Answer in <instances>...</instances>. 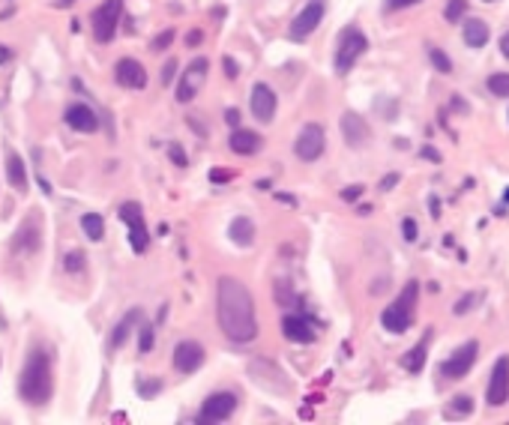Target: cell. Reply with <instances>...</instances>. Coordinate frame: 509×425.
Instances as JSON below:
<instances>
[{"instance_id":"obj_8","label":"cell","mask_w":509,"mask_h":425,"mask_svg":"<svg viewBox=\"0 0 509 425\" xmlns=\"http://www.w3.org/2000/svg\"><path fill=\"white\" fill-rule=\"evenodd\" d=\"M237 395L234 392H213L204 399L201 410H198V422H207V425H216V422H228L231 416H234V410H237Z\"/></svg>"},{"instance_id":"obj_40","label":"cell","mask_w":509,"mask_h":425,"mask_svg":"<svg viewBox=\"0 0 509 425\" xmlns=\"http://www.w3.org/2000/svg\"><path fill=\"white\" fill-rule=\"evenodd\" d=\"M416 4H423V0H387V12H399V9H411Z\"/></svg>"},{"instance_id":"obj_27","label":"cell","mask_w":509,"mask_h":425,"mask_svg":"<svg viewBox=\"0 0 509 425\" xmlns=\"http://www.w3.org/2000/svg\"><path fill=\"white\" fill-rule=\"evenodd\" d=\"M486 84H488V90H491L494 96L509 99V72H494V75H491Z\"/></svg>"},{"instance_id":"obj_47","label":"cell","mask_w":509,"mask_h":425,"mask_svg":"<svg viewBox=\"0 0 509 425\" xmlns=\"http://www.w3.org/2000/svg\"><path fill=\"white\" fill-rule=\"evenodd\" d=\"M396 183H399V174H389L387 180H381V189H384V192H387V189H392V186H396Z\"/></svg>"},{"instance_id":"obj_30","label":"cell","mask_w":509,"mask_h":425,"mask_svg":"<svg viewBox=\"0 0 509 425\" xmlns=\"http://www.w3.org/2000/svg\"><path fill=\"white\" fill-rule=\"evenodd\" d=\"M449 414L471 416V414H473V399H471V395H456V399L449 402Z\"/></svg>"},{"instance_id":"obj_6","label":"cell","mask_w":509,"mask_h":425,"mask_svg":"<svg viewBox=\"0 0 509 425\" xmlns=\"http://www.w3.org/2000/svg\"><path fill=\"white\" fill-rule=\"evenodd\" d=\"M120 16H123V0H105L102 6L93 9L90 16V24H93V36L96 42H111L114 33H117V24H120Z\"/></svg>"},{"instance_id":"obj_5","label":"cell","mask_w":509,"mask_h":425,"mask_svg":"<svg viewBox=\"0 0 509 425\" xmlns=\"http://www.w3.org/2000/svg\"><path fill=\"white\" fill-rule=\"evenodd\" d=\"M39 248H42V216H39V210H31L24 216V222L19 225L16 237L9 240V252L19 258H31Z\"/></svg>"},{"instance_id":"obj_7","label":"cell","mask_w":509,"mask_h":425,"mask_svg":"<svg viewBox=\"0 0 509 425\" xmlns=\"http://www.w3.org/2000/svg\"><path fill=\"white\" fill-rule=\"evenodd\" d=\"M327 150V135L321 123H305L294 141V156L300 162H318Z\"/></svg>"},{"instance_id":"obj_35","label":"cell","mask_w":509,"mask_h":425,"mask_svg":"<svg viewBox=\"0 0 509 425\" xmlns=\"http://www.w3.org/2000/svg\"><path fill=\"white\" fill-rule=\"evenodd\" d=\"M402 237H404L407 243H416V237H419L416 219H411V216H404V219H402Z\"/></svg>"},{"instance_id":"obj_12","label":"cell","mask_w":509,"mask_h":425,"mask_svg":"<svg viewBox=\"0 0 509 425\" xmlns=\"http://www.w3.org/2000/svg\"><path fill=\"white\" fill-rule=\"evenodd\" d=\"M509 399V357H500L494 362L491 377H488V389H486V402L491 407H500Z\"/></svg>"},{"instance_id":"obj_38","label":"cell","mask_w":509,"mask_h":425,"mask_svg":"<svg viewBox=\"0 0 509 425\" xmlns=\"http://www.w3.org/2000/svg\"><path fill=\"white\" fill-rule=\"evenodd\" d=\"M168 156H171V162L177 165V168H186V165H189V159H186V153H183L180 144H171V147H168Z\"/></svg>"},{"instance_id":"obj_24","label":"cell","mask_w":509,"mask_h":425,"mask_svg":"<svg viewBox=\"0 0 509 425\" xmlns=\"http://www.w3.org/2000/svg\"><path fill=\"white\" fill-rule=\"evenodd\" d=\"M228 237H231V243L234 246H252L255 243V225H252V219H246V216H237L234 222H231V228H228Z\"/></svg>"},{"instance_id":"obj_23","label":"cell","mask_w":509,"mask_h":425,"mask_svg":"<svg viewBox=\"0 0 509 425\" xmlns=\"http://www.w3.org/2000/svg\"><path fill=\"white\" fill-rule=\"evenodd\" d=\"M6 180L16 192H27V168H24V159L19 153L6 156Z\"/></svg>"},{"instance_id":"obj_15","label":"cell","mask_w":509,"mask_h":425,"mask_svg":"<svg viewBox=\"0 0 509 425\" xmlns=\"http://www.w3.org/2000/svg\"><path fill=\"white\" fill-rule=\"evenodd\" d=\"M249 105H252V117H255L258 123H270L273 117H276V105H279V99H276V90H273L270 84H255Z\"/></svg>"},{"instance_id":"obj_1","label":"cell","mask_w":509,"mask_h":425,"mask_svg":"<svg viewBox=\"0 0 509 425\" xmlns=\"http://www.w3.org/2000/svg\"><path fill=\"white\" fill-rule=\"evenodd\" d=\"M216 320H219V330L237 345L252 342L258 335L255 303L249 288L231 276H222L216 282Z\"/></svg>"},{"instance_id":"obj_10","label":"cell","mask_w":509,"mask_h":425,"mask_svg":"<svg viewBox=\"0 0 509 425\" xmlns=\"http://www.w3.org/2000/svg\"><path fill=\"white\" fill-rule=\"evenodd\" d=\"M476 357H479V342H476V339L464 342L458 350H453V357H449V360L441 365L444 377H449V380H458V377H464V374H468V372L473 369Z\"/></svg>"},{"instance_id":"obj_17","label":"cell","mask_w":509,"mask_h":425,"mask_svg":"<svg viewBox=\"0 0 509 425\" xmlns=\"http://www.w3.org/2000/svg\"><path fill=\"white\" fill-rule=\"evenodd\" d=\"M66 123L69 129H75V132H84V135H90V132L99 129V117L90 105H84V102H75V105H69L66 108Z\"/></svg>"},{"instance_id":"obj_33","label":"cell","mask_w":509,"mask_h":425,"mask_svg":"<svg viewBox=\"0 0 509 425\" xmlns=\"http://www.w3.org/2000/svg\"><path fill=\"white\" fill-rule=\"evenodd\" d=\"M479 300H483V294H479V290H471V294H464V300H461V303H456V305H453V312H456V315H468Z\"/></svg>"},{"instance_id":"obj_21","label":"cell","mask_w":509,"mask_h":425,"mask_svg":"<svg viewBox=\"0 0 509 425\" xmlns=\"http://www.w3.org/2000/svg\"><path fill=\"white\" fill-rule=\"evenodd\" d=\"M431 339H434V332L429 330V332L423 335V339H419V342L402 357V369H404V372L419 374V372L426 369V357H429V345H431Z\"/></svg>"},{"instance_id":"obj_32","label":"cell","mask_w":509,"mask_h":425,"mask_svg":"<svg viewBox=\"0 0 509 425\" xmlns=\"http://www.w3.org/2000/svg\"><path fill=\"white\" fill-rule=\"evenodd\" d=\"M464 12H468V0H449L446 9H444V19L456 24L458 19H464Z\"/></svg>"},{"instance_id":"obj_50","label":"cell","mask_w":509,"mask_h":425,"mask_svg":"<svg viewBox=\"0 0 509 425\" xmlns=\"http://www.w3.org/2000/svg\"><path fill=\"white\" fill-rule=\"evenodd\" d=\"M429 210H431V216H438V213H441V204H438V198H431V204H429Z\"/></svg>"},{"instance_id":"obj_31","label":"cell","mask_w":509,"mask_h":425,"mask_svg":"<svg viewBox=\"0 0 509 425\" xmlns=\"http://www.w3.org/2000/svg\"><path fill=\"white\" fill-rule=\"evenodd\" d=\"M429 61H431V66L438 69V72H444V75H449V72H453V61H449L446 51H441V48H431V51H429Z\"/></svg>"},{"instance_id":"obj_52","label":"cell","mask_w":509,"mask_h":425,"mask_svg":"<svg viewBox=\"0 0 509 425\" xmlns=\"http://www.w3.org/2000/svg\"><path fill=\"white\" fill-rule=\"evenodd\" d=\"M483 4H494V0H483Z\"/></svg>"},{"instance_id":"obj_14","label":"cell","mask_w":509,"mask_h":425,"mask_svg":"<svg viewBox=\"0 0 509 425\" xmlns=\"http://www.w3.org/2000/svg\"><path fill=\"white\" fill-rule=\"evenodd\" d=\"M114 81L126 87V90H144V87H147V69H144L135 57H123V61H117V66H114Z\"/></svg>"},{"instance_id":"obj_43","label":"cell","mask_w":509,"mask_h":425,"mask_svg":"<svg viewBox=\"0 0 509 425\" xmlns=\"http://www.w3.org/2000/svg\"><path fill=\"white\" fill-rule=\"evenodd\" d=\"M360 195H362V186H347L342 192V201H357Z\"/></svg>"},{"instance_id":"obj_29","label":"cell","mask_w":509,"mask_h":425,"mask_svg":"<svg viewBox=\"0 0 509 425\" xmlns=\"http://www.w3.org/2000/svg\"><path fill=\"white\" fill-rule=\"evenodd\" d=\"M120 219H123L129 228H132V225L144 222V213H141V207H138L135 201H126V204H120Z\"/></svg>"},{"instance_id":"obj_41","label":"cell","mask_w":509,"mask_h":425,"mask_svg":"<svg viewBox=\"0 0 509 425\" xmlns=\"http://www.w3.org/2000/svg\"><path fill=\"white\" fill-rule=\"evenodd\" d=\"M231 177H234V171H228V168H213L210 171V180L213 183H228Z\"/></svg>"},{"instance_id":"obj_3","label":"cell","mask_w":509,"mask_h":425,"mask_svg":"<svg viewBox=\"0 0 509 425\" xmlns=\"http://www.w3.org/2000/svg\"><path fill=\"white\" fill-rule=\"evenodd\" d=\"M419 297V282L416 278H411L404 288H402V294L396 297V303H389L387 309L381 312V327L392 335H402L407 332V327H411V315H414V303Z\"/></svg>"},{"instance_id":"obj_34","label":"cell","mask_w":509,"mask_h":425,"mask_svg":"<svg viewBox=\"0 0 509 425\" xmlns=\"http://www.w3.org/2000/svg\"><path fill=\"white\" fill-rule=\"evenodd\" d=\"M138 392H141V399H153L156 392H162V380H156V377L138 380Z\"/></svg>"},{"instance_id":"obj_39","label":"cell","mask_w":509,"mask_h":425,"mask_svg":"<svg viewBox=\"0 0 509 425\" xmlns=\"http://www.w3.org/2000/svg\"><path fill=\"white\" fill-rule=\"evenodd\" d=\"M174 75H177V61H165V66H162V84L165 87H171V81H174Z\"/></svg>"},{"instance_id":"obj_28","label":"cell","mask_w":509,"mask_h":425,"mask_svg":"<svg viewBox=\"0 0 509 425\" xmlns=\"http://www.w3.org/2000/svg\"><path fill=\"white\" fill-rule=\"evenodd\" d=\"M84 267H87V261H84V252H81V248H72V252L63 258V270L72 273V276L84 273Z\"/></svg>"},{"instance_id":"obj_42","label":"cell","mask_w":509,"mask_h":425,"mask_svg":"<svg viewBox=\"0 0 509 425\" xmlns=\"http://www.w3.org/2000/svg\"><path fill=\"white\" fill-rule=\"evenodd\" d=\"M222 63H225V75H228V78H237V75H240V69H237V63H234V57H225Z\"/></svg>"},{"instance_id":"obj_48","label":"cell","mask_w":509,"mask_h":425,"mask_svg":"<svg viewBox=\"0 0 509 425\" xmlns=\"http://www.w3.org/2000/svg\"><path fill=\"white\" fill-rule=\"evenodd\" d=\"M500 54L506 57V61H509V31L500 36Z\"/></svg>"},{"instance_id":"obj_9","label":"cell","mask_w":509,"mask_h":425,"mask_svg":"<svg viewBox=\"0 0 509 425\" xmlns=\"http://www.w3.org/2000/svg\"><path fill=\"white\" fill-rule=\"evenodd\" d=\"M324 21V4L321 0H312V4H305L297 16H294V21H290V27H288V33H290V39H297V42H303V39H309V33H315V27Z\"/></svg>"},{"instance_id":"obj_19","label":"cell","mask_w":509,"mask_h":425,"mask_svg":"<svg viewBox=\"0 0 509 425\" xmlns=\"http://www.w3.org/2000/svg\"><path fill=\"white\" fill-rule=\"evenodd\" d=\"M282 332H285V339L297 342V345H309L315 339V330L303 315H285L282 318Z\"/></svg>"},{"instance_id":"obj_16","label":"cell","mask_w":509,"mask_h":425,"mask_svg":"<svg viewBox=\"0 0 509 425\" xmlns=\"http://www.w3.org/2000/svg\"><path fill=\"white\" fill-rule=\"evenodd\" d=\"M204 78H207V61H204V57H198V61L183 72V78H180V84H177V102H180V105H186V102H192V99L198 96Z\"/></svg>"},{"instance_id":"obj_49","label":"cell","mask_w":509,"mask_h":425,"mask_svg":"<svg viewBox=\"0 0 509 425\" xmlns=\"http://www.w3.org/2000/svg\"><path fill=\"white\" fill-rule=\"evenodd\" d=\"M423 156H426V159H431V162H438V159H441V156H438V150H431V147H423Z\"/></svg>"},{"instance_id":"obj_36","label":"cell","mask_w":509,"mask_h":425,"mask_svg":"<svg viewBox=\"0 0 509 425\" xmlns=\"http://www.w3.org/2000/svg\"><path fill=\"white\" fill-rule=\"evenodd\" d=\"M138 350H141V354H150V350H153V327H147V324L141 327V335H138Z\"/></svg>"},{"instance_id":"obj_11","label":"cell","mask_w":509,"mask_h":425,"mask_svg":"<svg viewBox=\"0 0 509 425\" xmlns=\"http://www.w3.org/2000/svg\"><path fill=\"white\" fill-rule=\"evenodd\" d=\"M204 345L195 342V339H183L177 342V347H174V369H177L180 374H192L198 372L204 365Z\"/></svg>"},{"instance_id":"obj_20","label":"cell","mask_w":509,"mask_h":425,"mask_svg":"<svg viewBox=\"0 0 509 425\" xmlns=\"http://www.w3.org/2000/svg\"><path fill=\"white\" fill-rule=\"evenodd\" d=\"M141 309H129L120 320H117V327H114L111 330V335H108V347L111 350H120L123 345H126V339H129V335H132V330L141 324Z\"/></svg>"},{"instance_id":"obj_44","label":"cell","mask_w":509,"mask_h":425,"mask_svg":"<svg viewBox=\"0 0 509 425\" xmlns=\"http://www.w3.org/2000/svg\"><path fill=\"white\" fill-rule=\"evenodd\" d=\"M201 39H204V33L201 31H189V36H186V46H201Z\"/></svg>"},{"instance_id":"obj_25","label":"cell","mask_w":509,"mask_h":425,"mask_svg":"<svg viewBox=\"0 0 509 425\" xmlns=\"http://www.w3.org/2000/svg\"><path fill=\"white\" fill-rule=\"evenodd\" d=\"M81 231L90 243H99L102 237H105V219H102L99 213H84L81 216Z\"/></svg>"},{"instance_id":"obj_18","label":"cell","mask_w":509,"mask_h":425,"mask_svg":"<svg viewBox=\"0 0 509 425\" xmlns=\"http://www.w3.org/2000/svg\"><path fill=\"white\" fill-rule=\"evenodd\" d=\"M228 144H231V150H234L237 156H255V153H261V147H264V138H261L258 132H252V129L234 126Z\"/></svg>"},{"instance_id":"obj_13","label":"cell","mask_w":509,"mask_h":425,"mask_svg":"<svg viewBox=\"0 0 509 425\" xmlns=\"http://www.w3.org/2000/svg\"><path fill=\"white\" fill-rule=\"evenodd\" d=\"M342 138H345L347 147H354V150L366 147V144L372 141V129H369L366 120H362V114H357V111L342 114Z\"/></svg>"},{"instance_id":"obj_45","label":"cell","mask_w":509,"mask_h":425,"mask_svg":"<svg viewBox=\"0 0 509 425\" xmlns=\"http://www.w3.org/2000/svg\"><path fill=\"white\" fill-rule=\"evenodd\" d=\"M225 120H228L231 126H240V111H237V108H228V111H225Z\"/></svg>"},{"instance_id":"obj_26","label":"cell","mask_w":509,"mask_h":425,"mask_svg":"<svg viewBox=\"0 0 509 425\" xmlns=\"http://www.w3.org/2000/svg\"><path fill=\"white\" fill-rule=\"evenodd\" d=\"M129 243H132L135 255H144V252H147V246H150V234H147V225H144V222H138V225H132V228H129Z\"/></svg>"},{"instance_id":"obj_37","label":"cell","mask_w":509,"mask_h":425,"mask_svg":"<svg viewBox=\"0 0 509 425\" xmlns=\"http://www.w3.org/2000/svg\"><path fill=\"white\" fill-rule=\"evenodd\" d=\"M171 42H174V31H162V33H159V36L150 42V48H153V51H165Z\"/></svg>"},{"instance_id":"obj_51","label":"cell","mask_w":509,"mask_h":425,"mask_svg":"<svg viewBox=\"0 0 509 425\" xmlns=\"http://www.w3.org/2000/svg\"><path fill=\"white\" fill-rule=\"evenodd\" d=\"M503 201H506V204H509V189H506V192H503Z\"/></svg>"},{"instance_id":"obj_46","label":"cell","mask_w":509,"mask_h":425,"mask_svg":"<svg viewBox=\"0 0 509 425\" xmlns=\"http://www.w3.org/2000/svg\"><path fill=\"white\" fill-rule=\"evenodd\" d=\"M12 57H16V54H12V48H6V46H0V66H4V63H9V61H12Z\"/></svg>"},{"instance_id":"obj_4","label":"cell","mask_w":509,"mask_h":425,"mask_svg":"<svg viewBox=\"0 0 509 425\" xmlns=\"http://www.w3.org/2000/svg\"><path fill=\"white\" fill-rule=\"evenodd\" d=\"M366 51H369L366 33H362L360 27H345V31L339 33V42H336V61H332V66H336V72L345 75V72L354 69V63Z\"/></svg>"},{"instance_id":"obj_2","label":"cell","mask_w":509,"mask_h":425,"mask_svg":"<svg viewBox=\"0 0 509 425\" xmlns=\"http://www.w3.org/2000/svg\"><path fill=\"white\" fill-rule=\"evenodd\" d=\"M51 392H54V372H51V357L48 350L36 345L27 350V360H24V369L19 377V395L24 404L31 407H46L51 402Z\"/></svg>"},{"instance_id":"obj_22","label":"cell","mask_w":509,"mask_h":425,"mask_svg":"<svg viewBox=\"0 0 509 425\" xmlns=\"http://www.w3.org/2000/svg\"><path fill=\"white\" fill-rule=\"evenodd\" d=\"M461 36H464V46L471 48H483L488 42V24L483 19H468L461 27Z\"/></svg>"}]
</instances>
